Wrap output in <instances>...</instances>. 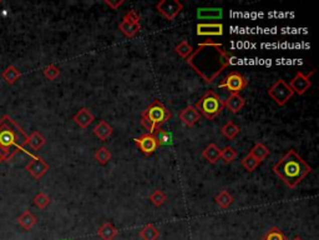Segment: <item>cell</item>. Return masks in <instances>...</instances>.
<instances>
[{"label": "cell", "instance_id": "cell-1", "mask_svg": "<svg viewBox=\"0 0 319 240\" xmlns=\"http://www.w3.org/2000/svg\"><path fill=\"white\" fill-rule=\"evenodd\" d=\"M231 59L232 55L222 44L207 40L198 44L186 61L206 84H212L230 65Z\"/></svg>", "mask_w": 319, "mask_h": 240}, {"label": "cell", "instance_id": "cell-21", "mask_svg": "<svg viewBox=\"0 0 319 240\" xmlns=\"http://www.w3.org/2000/svg\"><path fill=\"white\" fill-rule=\"evenodd\" d=\"M119 230L113 223H103L97 231V235L102 240H114L118 236Z\"/></svg>", "mask_w": 319, "mask_h": 240}, {"label": "cell", "instance_id": "cell-11", "mask_svg": "<svg viewBox=\"0 0 319 240\" xmlns=\"http://www.w3.org/2000/svg\"><path fill=\"white\" fill-rule=\"evenodd\" d=\"M135 144H136V146L139 148V150L141 151V153H144L146 156L152 155V154L157 150V148H159V144L155 140L154 135L147 133L135 139Z\"/></svg>", "mask_w": 319, "mask_h": 240}, {"label": "cell", "instance_id": "cell-31", "mask_svg": "<svg viewBox=\"0 0 319 240\" xmlns=\"http://www.w3.org/2000/svg\"><path fill=\"white\" fill-rule=\"evenodd\" d=\"M262 240H287V238L281 229L277 228V226H272V228L264 234Z\"/></svg>", "mask_w": 319, "mask_h": 240}, {"label": "cell", "instance_id": "cell-30", "mask_svg": "<svg viewBox=\"0 0 319 240\" xmlns=\"http://www.w3.org/2000/svg\"><path fill=\"white\" fill-rule=\"evenodd\" d=\"M175 50H176V53H177L178 55L181 56V58L187 59L188 56H190L192 54V51H193V48H192V45L190 43H188L187 40H183V41H181V43L178 44L177 46H176Z\"/></svg>", "mask_w": 319, "mask_h": 240}, {"label": "cell", "instance_id": "cell-9", "mask_svg": "<svg viewBox=\"0 0 319 240\" xmlns=\"http://www.w3.org/2000/svg\"><path fill=\"white\" fill-rule=\"evenodd\" d=\"M25 154H28V155L32 158V160H30V162L27 164V167H25V170L29 172V174L32 175L34 179L40 180L41 178L48 173L49 164L43 158L34 155V154L29 153L28 150H25Z\"/></svg>", "mask_w": 319, "mask_h": 240}, {"label": "cell", "instance_id": "cell-10", "mask_svg": "<svg viewBox=\"0 0 319 240\" xmlns=\"http://www.w3.org/2000/svg\"><path fill=\"white\" fill-rule=\"evenodd\" d=\"M312 74H314V71H312V73L308 74V75L303 74L302 71H297V73H295L294 78L290 80V83L288 84L294 94L303 95L309 90V88L312 87V82H310V75H312Z\"/></svg>", "mask_w": 319, "mask_h": 240}, {"label": "cell", "instance_id": "cell-32", "mask_svg": "<svg viewBox=\"0 0 319 240\" xmlns=\"http://www.w3.org/2000/svg\"><path fill=\"white\" fill-rule=\"evenodd\" d=\"M241 164H242V167L245 168L247 172H255V169L257 167H258L261 163L257 160L255 156L251 155V154H247V155L245 156V158L242 159V162H241Z\"/></svg>", "mask_w": 319, "mask_h": 240}, {"label": "cell", "instance_id": "cell-26", "mask_svg": "<svg viewBox=\"0 0 319 240\" xmlns=\"http://www.w3.org/2000/svg\"><path fill=\"white\" fill-rule=\"evenodd\" d=\"M250 154L251 155L255 156V158L258 160L259 163H262L264 159L267 158V156L269 155V149L267 148V146L264 145L263 143H256L255 146L251 149Z\"/></svg>", "mask_w": 319, "mask_h": 240}, {"label": "cell", "instance_id": "cell-4", "mask_svg": "<svg viewBox=\"0 0 319 240\" xmlns=\"http://www.w3.org/2000/svg\"><path fill=\"white\" fill-rule=\"evenodd\" d=\"M193 107L206 119L214 120L215 118H217L221 114V112L225 108V103L216 93L208 90L199 98V100H197V103Z\"/></svg>", "mask_w": 319, "mask_h": 240}, {"label": "cell", "instance_id": "cell-3", "mask_svg": "<svg viewBox=\"0 0 319 240\" xmlns=\"http://www.w3.org/2000/svg\"><path fill=\"white\" fill-rule=\"evenodd\" d=\"M27 140L28 134L9 115H4L0 119V150L5 154L8 160L19 151L25 153L24 146L27 145Z\"/></svg>", "mask_w": 319, "mask_h": 240}, {"label": "cell", "instance_id": "cell-41", "mask_svg": "<svg viewBox=\"0 0 319 240\" xmlns=\"http://www.w3.org/2000/svg\"><path fill=\"white\" fill-rule=\"evenodd\" d=\"M292 240H303V239L299 238V236H295V238H293Z\"/></svg>", "mask_w": 319, "mask_h": 240}, {"label": "cell", "instance_id": "cell-29", "mask_svg": "<svg viewBox=\"0 0 319 240\" xmlns=\"http://www.w3.org/2000/svg\"><path fill=\"white\" fill-rule=\"evenodd\" d=\"M111 158H113L111 151L109 150L106 146H101V148H98L97 150H96L95 159L100 165H106L109 162H110Z\"/></svg>", "mask_w": 319, "mask_h": 240}, {"label": "cell", "instance_id": "cell-40", "mask_svg": "<svg viewBox=\"0 0 319 240\" xmlns=\"http://www.w3.org/2000/svg\"><path fill=\"white\" fill-rule=\"evenodd\" d=\"M8 160V158L7 156H5V154L3 153L2 150H0V163H3V162H7Z\"/></svg>", "mask_w": 319, "mask_h": 240}, {"label": "cell", "instance_id": "cell-20", "mask_svg": "<svg viewBox=\"0 0 319 240\" xmlns=\"http://www.w3.org/2000/svg\"><path fill=\"white\" fill-rule=\"evenodd\" d=\"M17 221L18 224L24 229V230H30V229H33L34 226L36 225V223H38V218L34 215L32 211L25 210L22 215L18 216Z\"/></svg>", "mask_w": 319, "mask_h": 240}, {"label": "cell", "instance_id": "cell-34", "mask_svg": "<svg viewBox=\"0 0 319 240\" xmlns=\"http://www.w3.org/2000/svg\"><path fill=\"white\" fill-rule=\"evenodd\" d=\"M236 158H237V151L232 146H226L225 149L221 150V159L224 160L226 164H230Z\"/></svg>", "mask_w": 319, "mask_h": 240}, {"label": "cell", "instance_id": "cell-42", "mask_svg": "<svg viewBox=\"0 0 319 240\" xmlns=\"http://www.w3.org/2000/svg\"><path fill=\"white\" fill-rule=\"evenodd\" d=\"M0 4H2V0H0Z\"/></svg>", "mask_w": 319, "mask_h": 240}, {"label": "cell", "instance_id": "cell-15", "mask_svg": "<svg viewBox=\"0 0 319 240\" xmlns=\"http://www.w3.org/2000/svg\"><path fill=\"white\" fill-rule=\"evenodd\" d=\"M225 107L230 110L232 114H237L240 113V110L245 107L246 100L245 98L241 97L240 94H231L227 99L224 100Z\"/></svg>", "mask_w": 319, "mask_h": 240}, {"label": "cell", "instance_id": "cell-18", "mask_svg": "<svg viewBox=\"0 0 319 240\" xmlns=\"http://www.w3.org/2000/svg\"><path fill=\"white\" fill-rule=\"evenodd\" d=\"M202 156L209 163V164H216L220 159H221V149L216 145V144L211 143L204 148L202 151Z\"/></svg>", "mask_w": 319, "mask_h": 240}, {"label": "cell", "instance_id": "cell-13", "mask_svg": "<svg viewBox=\"0 0 319 240\" xmlns=\"http://www.w3.org/2000/svg\"><path fill=\"white\" fill-rule=\"evenodd\" d=\"M180 119L182 120V123L185 125H187L188 128H192V126L196 125V123L201 119V114L197 112L196 108L193 105H188L186 107L182 112L180 113Z\"/></svg>", "mask_w": 319, "mask_h": 240}, {"label": "cell", "instance_id": "cell-37", "mask_svg": "<svg viewBox=\"0 0 319 240\" xmlns=\"http://www.w3.org/2000/svg\"><path fill=\"white\" fill-rule=\"evenodd\" d=\"M141 125L144 126L145 130L147 131V134H154L155 131L159 129V126L155 125V124L150 119H147L144 114H141Z\"/></svg>", "mask_w": 319, "mask_h": 240}, {"label": "cell", "instance_id": "cell-23", "mask_svg": "<svg viewBox=\"0 0 319 240\" xmlns=\"http://www.w3.org/2000/svg\"><path fill=\"white\" fill-rule=\"evenodd\" d=\"M46 143V139L41 135L39 131H33L30 135H28L27 145H29L33 150H40Z\"/></svg>", "mask_w": 319, "mask_h": 240}, {"label": "cell", "instance_id": "cell-14", "mask_svg": "<svg viewBox=\"0 0 319 240\" xmlns=\"http://www.w3.org/2000/svg\"><path fill=\"white\" fill-rule=\"evenodd\" d=\"M72 120H74L75 124H76L77 126H80L81 129H86L87 126H90V124L95 120V117L87 108H81V109L72 117Z\"/></svg>", "mask_w": 319, "mask_h": 240}, {"label": "cell", "instance_id": "cell-5", "mask_svg": "<svg viewBox=\"0 0 319 240\" xmlns=\"http://www.w3.org/2000/svg\"><path fill=\"white\" fill-rule=\"evenodd\" d=\"M141 114H144L147 119L151 120L159 128H161L166 121L172 118L170 110H167V108L160 100H154V103L146 110H144Z\"/></svg>", "mask_w": 319, "mask_h": 240}, {"label": "cell", "instance_id": "cell-12", "mask_svg": "<svg viewBox=\"0 0 319 240\" xmlns=\"http://www.w3.org/2000/svg\"><path fill=\"white\" fill-rule=\"evenodd\" d=\"M197 35H201V37H221L224 35V24L221 23H211V24H207V23H199L196 27Z\"/></svg>", "mask_w": 319, "mask_h": 240}, {"label": "cell", "instance_id": "cell-39", "mask_svg": "<svg viewBox=\"0 0 319 240\" xmlns=\"http://www.w3.org/2000/svg\"><path fill=\"white\" fill-rule=\"evenodd\" d=\"M105 4L108 5V7L110 8V9L118 10L119 8L121 7V5L125 4V2H124V0H120V2H111V0H105Z\"/></svg>", "mask_w": 319, "mask_h": 240}, {"label": "cell", "instance_id": "cell-28", "mask_svg": "<svg viewBox=\"0 0 319 240\" xmlns=\"http://www.w3.org/2000/svg\"><path fill=\"white\" fill-rule=\"evenodd\" d=\"M215 200H216L217 205L222 209L230 208V206L233 204V201H235L232 195H231L227 190H224V192H221L220 194H217L216 199Z\"/></svg>", "mask_w": 319, "mask_h": 240}, {"label": "cell", "instance_id": "cell-33", "mask_svg": "<svg viewBox=\"0 0 319 240\" xmlns=\"http://www.w3.org/2000/svg\"><path fill=\"white\" fill-rule=\"evenodd\" d=\"M166 200H167V197H166L165 193L161 192V190H155V192L150 195V201H151L156 208L162 206L163 204L166 203Z\"/></svg>", "mask_w": 319, "mask_h": 240}, {"label": "cell", "instance_id": "cell-38", "mask_svg": "<svg viewBox=\"0 0 319 240\" xmlns=\"http://www.w3.org/2000/svg\"><path fill=\"white\" fill-rule=\"evenodd\" d=\"M124 19H126V20H129V22H132V23H140V17H139V14H137L136 12H135V10H130V12H128L126 13L125 15H124Z\"/></svg>", "mask_w": 319, "mask_h": 240}, {"label": "cell", "instance_id": "cell-19", "mask_svg": "<svg viewBox=\"0 0 319 240\" xmlns=\"http://www.w3.org/2000/svg\"><path fill=\"white\" fill-rule=\"evenodd\" d=\"M224 17V10L220 8H199L197 10L198 19H221Z\"/></svg>", "mask_w": 319, "mask_h": 240}, {"label": "cell", "instance_id": "cell-2", "mask_svg": "<svg viewBox=\"0 0 319 240\" xmlns=\"http://www.w3.org/2000/svg\"><path fill=\"white\" fill-rule=\"evenodd\" d=\"M273 172L283 180L287 187L294 189L312 172V168L294 149H290L283 158L273 165Z\"/></svg>", "mask_w": 319, "mask_h": 240}, {"label": "cell", "instance_id": "cell-8", "mask_svg": "<svg viewBox=\"0 0 319 240\" xmlns=\"http://www.w3.org/2000/svg\"><path fill=\"white\" fill-rule=\"evenodd\" d=\"M156 9L166 20L172 22L183 10V4L178 0H161L156 4Z\"/></svg>", "mask_w": 319, "mask_h": 240}, {"label": "cell", "instance_id": "cell-7", "mask_svg": "<svg viewBox=\"0 0 319 240\" xmlns=\"http://www.w3.org/2000/svg\"><path fill=\"white\" fill-rule=\"evenodd\" d=\"M248 84V80L245 75L238 71H231L226 78L219 84L220 88H225L231 94H240Z\"/></svg>", "mask_w": 319, "mask_h": 240}, {"label": "cell", "instance_id": "cell-17", "mask_svg": "<svg viewBox=\"0 0 319 240\" xmlns=\"http://www.w3.org/2000/svg\"><path fill=\"white\" fill-rule=\"evenodd\" d=\"M119 29H120V32L123 33L125 37L128 38H134L135 35L137 34V33L141 30V24L140 23H132V22H129V20L124 19L121 20V23L119 24Z\"/></svg>", "mask_w": 319, "mask_h": 240}, {"label": "cell", "instance_id": "cell-25", "mask_svg": "<svg viewBox=\"0 0 319 240\" xmlns=\"http://www.w3.org/2000/svg\"><path fill=\"white\" fill-rule=\"evenodd\" d=\"M240 126L236 123H233V121H228V123H226L221 128L222 135H224L225 138H227L228 140H233V139L240 134Z\"/></svg>", "mask_w": 319, "mask_h": 240}, {"label": "cell", "instance_id": "cell-27", "mask_svg": "<svg viewBox=\"0 0 319 240\" xmlns=\"http://www.w3.org/2000/svg\"><path fill=\"white\" fill-rule=\"evenodd\" d=\"M154 138L155 140L157 141V144L160 145H171L172 144V135H171L168 131L163 130L162 128H159L154 134Z\"/></svg>", "mask_w": 319, "mask_h": 240}, {"label": "cell", "instance_id": "cell-6", "mask_svg": "<svg viewBox=\"0 0 319 240\" xmlns=\"http://www.w3.org/2000/svg\"><path fill=\"white\" fill-rule=\"evenodd\" d=\"M268 95L278 107H284L292 99L294 93L283 79H279L269 88Z\"/></svg>", "mask_w": 319, "mask_h": 240}, {"label": "cell", "instance_id": "cell-16", "mask_svg": "<svg viewBox=\"0 0 319 240\" xmlns=\"http://www.w3.org/2000/svg\"><path fill=\"white\" fill-rule=\"evenodd\" d=\"M92 131H94V134L96 136H97L100 140L105 141L108 140L109 138H110L111 135H113V126L110 125V124L106 123L105 120H100L97 124L94 126V129H92Z\"/></svg>", "mask_w": 319, "mask_h": 240}, {"label": "cell", "instance_id": "cell-22", "mask_svg": "<svg viewBox=\"0 0 319 240\" xmlns=\"http://www.w3.org/2000/svg\"><path fill=\"white\" fill-rule=\"evenodd\" d=\"M22 75L23 74H22V71L19 70V69L15 68L14 65H10V66H8V68L4 70V73L2 74V78L5 83H7V84L13 85V84H15V83H17L20 78H22Z\"/></svg>", "mask_w": 319, "mask_h": 240}, {"label": "cell", "instance_id": "cell-24", "mask_svg": "<svg viewBox=\"0 0 319 240\" xmlns=\"http://www.w3.org/2000/svg\"><path fill=\"white\" fill-rule=\"evenodd\" d=\"M140 236L142 240H157L160 236V231L154 224H146L144 228L140 230Z\"/></svg>", "mask_w": 319, "mask_h": 240}, {"label": "cell", "instance_id": "cell-35", "mask_svg": "<svg viewBox=\"0 0 319 240\" xmlns=\"http://www.w3.org/2000/svg\"><path fill=\"white\" fill-rule=\"evenodd\" d=\"M43 74L48 80H55L59 75H60V69H59L56 65H54V64H50V65L44 68Z\"/></svg>", "mask_w": 319, "mask_h": 240}, {"label": "cell", "instance_id": "cell-36", "mask_svg": "<svg viewBox=\"0 0 319 240\" xmlns=\"http://www.w3.org/2000/svg\"><path fill=\"white\" fill-rule=\"evenodd\" d=\"M33 203L34 205L38 206L39 209H45L46 206L50 204V198H49L45 193H39V194L35 195Z\"/></svg>", "mask_w": 319, "mask_h": 240}]
</instances>
